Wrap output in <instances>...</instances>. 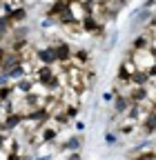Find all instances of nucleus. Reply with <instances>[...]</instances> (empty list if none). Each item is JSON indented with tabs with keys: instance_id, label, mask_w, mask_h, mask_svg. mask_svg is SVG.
Wrapping results in <instances>:
<instances>
[{
	"instance_id": "1",
	"label": "nucleus",
	"mask_w": 156,
	"mask_h": 160,
	"mask_svg": "<svg viewBox=\"0 0 156 160\" xmlns=\"http://www.w3.org/2000/svg\"><path fill=\"white\" fill-rule=\"evenodd\" d=\"M127 53L134 58L136 67H138L141 71H149L152 67H156V53L149 47H145V49H129Z\"/></svg>"
},
{
	"instance_id": "2",
	"label": "nucleus",
	"mask_w": 156,
	"mask_h": 160,
	"mask_svg": "<svg viewBox=\"0 0 156 160\" xmlns=\"http://www.w3.org/2000/svg\"><path fill=\"white\" fill-rule=\"evenodd\" d=\"M141 69L136 67V62H134V58L129 56V53H125L123 56V60H121V65H118V78H125V80H132L136 73H138Z\"/></svg>"
},
{
	"instance_id": "3",
	"label": "nucleus",
	"mask_w": 156,
	"mask_h": 160,
	"mask_svg": "<svg viewBox=\"0 0 156 160\" xmlns=\"http://www.w3.org/2000/svg\"><path fill=\"white\" fill-rule=\"evenodd\" d=\"M71 62H74L76 67H83V69H87V67L94 62V56H91V51H89V49H85V47H74Z\"/></svg>"
},
{
	"instance_id": "4",
	"label": "nucleus",
	"mask_w": 156,
	"mask_h": 160,
	"mask_svg": "<svg viewBox=\"0 0 156 160\" xmlns=\"http://www.w3.org/2000/svg\"><path fill=\"white\" fill-rule=\"evenodd\" d=\"M7 18H9V22L13 25V29L16 27H23V25H27V18H29V7H18V9H13V11H9L7 13Z\"/></svg>"
},
{
	"instance_id": "5",
	"label": "nucleus",
	"mask_w": 156,
	"mask_h": 160,
	"mask_svg": "<svg viewBox=\"0 0 156 160\" xmlns=\"http://www.w3.org/2000/svg\"><path fill=\"white\" fill-rule=\"evenodd\" d=\"M63 100V105H83L81 102V89H74V87H63V91H60V96H58Z\"/></svg>"
},
{
	"instance_id": "6",
	"label": "nucleus",
	"mask_w": 156,
	"mask_h": 160,
	"mask_svg": "<svg viewBox=\"0 0 156 160\" xmlns=\"http://www.w3.org/2000/svg\"><path fill=\"white\" fill-rule=\"evenodd\" d=\"M145 47H149V36L141 29L138 33H136V38L132 40V45H129V49H145Z\"/></svg>"
},
{
	"instance_id": "7",
	"label": "nucleus",
	"mask_w": 156,
	"mask_h": 160,
	"mask_svg": "<svg viewBox=\"0 0 156 160\" xmlns=\"http://www.w3.org/2000/svg\"><path fill=\"white\" fill-rule=\"evenodd\" d=\"M3 122L16 131L18 127H20V122H23V113H18V111H11L9 116H5V118H3Z\"/></svg>"
},
{
	"instance_id": "8",
	"label": "nucleus",
	"mask_w": 156,
	"mask_h": 160,
	"mask_svg": "<svg viewBox=\"0 0 156 160\" xmlns=\"http://www.w3.org/2000/svg\"><path fill=\"white\" fill-rule=\"evenodd\" d=\"M105 142H107L109 147L116 145V133H114V131H107V133H105Z\"/></svg>"
},
{
	"instance_id": "9",
	"label": "nucleus",
	"mask_w": 156,
	"mask_h": 160,
	"mask_svg": "<svg viewBox=\"0 0 156 160\" xmlns=\"http://www.w3.org/2000/svg\"><path fill=\"white\" fill-rule=\"evenodd\" d=\"M114 98H116V91H114V89H109V91L103 93V100H105V102H114Z\"/></svg>"
},
{
	"instance_id": "10",
	"label": "nucleus",
	"mask_w": 156,
	"mask_h": 160,
	"mask_svg": "<svg viewBox=\"0 0 156 160\" xmlns=\"http://www.w3.org/2000/svg\"><path fill=\"white\" fill-rule=\"evenodd\" d=\"M74 127H76V131H85L87 122H85V120H78V118H76V122H74Z\"/></svg>"
},
{
	"instance_id": "11",
	"label": "nucleus",
	"mask_w": 156,
	"mask_h": 160,
	"mask_svg": "<svg viewBox=\"0 0 156 160\" xmlns=\"http://www.w3.org/2000/svg\"><path fill=\"white\" fill-rule=\"evenodd\" d=\"M145 7H147V9H152V7H156V0H145Z\"/></svg>"
},
{
	"instance_id": "12",
	"label": "nucleus",
	"mask_w": 156,
	"mask_h": 160,
	"mask_svg": "<svg viewBox=\"0 0 156 160\" xmlns=\"http://www.w3.org/2000/svg\"><path fill=\"white\" fill-rule=\"evenodd\" d=\"M3 105H5V100H3V98H0V107H3Z\"/></svg>"
},
{
	"instance_id": "13",
	"label": "nucleus",
	"mask_w": 156,
	"mask_h": 160,
	"mask_svg": "<svg viewBox=\"0 0 156 160\" xmlns=\"http://www.w3.org/2000/svg\"><path fill=\"white\" fill-rule=\"evenodd\" d=\"M154 53H156V51H154Z\"/></svg>"
}]
</instances>
